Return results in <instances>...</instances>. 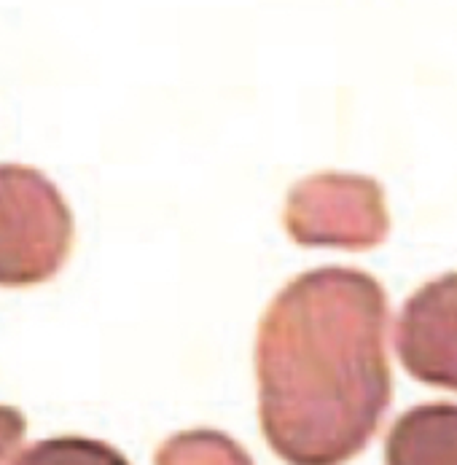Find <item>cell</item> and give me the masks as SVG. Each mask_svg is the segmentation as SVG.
Segmentation results:
<instances>
[{"label": "cell", "instance_id": "3", "mask_svg": "<svg viewBox=\"0 0 457 465\" xmlns=\"http://www.w3.org/2000/svg\"><path fill=\"white\" fill-rule=\"evenodd\" d=\"M385 197L374 178L321 173L296 183L285 204V229L299 245L366 251L388 234Z\"/></svg>", "mask_w": 457, "mask_h": 465}, {"label": "cell", "instance_id": "4", "mask_svg": "<svg viewBox=\"0 0 457 465\" xmlns=\"http://www.w3.org/2000/svg\"><path fill=\"white\" fill-rule=\"evenodd\" d=\"M395 350L414 380L457 391V272L425 282L406 299L395 326Z\"/></svg>", "mask_w": 457, "mask_h": 465}, {"label": "cell", "instance_id": "6", "mask_svg": "<svg viewBox=\"0 0 457 465\" xmlns=\"http://www.w3.org/2000/svg\"><path fill=\"white\" fill-rule=\"evenodd\" d=\"M16 463H124V458L84 439H57L22 452Z\"/></svg>", "mask_w": 457, "mask_h": 465}, {"label": "cell", "instance_id": "1", "mask_svg": "<svg viewBox=\"0 0 457 465\" xmlns=\"http://www.w3.org/2000/svg\"><path fill=\"white\" fill-rule=\"evenodd\" d=\"M388 299L358 269L323 266L291 280L256 339L259 420L277 458L353 460L391 406Z\"/></svg>", "mask_w": 457, "mask_h": 465}, {"label": "cell", "instance_id": "7", "mask_svg": "<svg viewBox=\"0 0 457 465\" xmlns=\"http://www.w3.org/2000/svg\"><path fill=\"white\" fill-rule=\"evenodd\" d=\"M27 420L19 409L14 406H0V463L14 455V450L25 439Z\"/></svg>", "mask_w": 457, "mask_h": 465}, {"label": "cell", "instance_id": "5", "mask_svg": "<svg viewBox=\"0 0 457 465\" xmlns=\"http://www.w3.org/2000/svg\"><path fill=\"white\" fill-rule=\"evenodd\" d=\"M385 458L392 465L457 463V406H417L392 425Z\"/></svg>", "mask_w": 457, "mask_h": 465}, {"label": "cell", "instance_id": "2", "mask_svg": "<svg viewBox=\"0 0 457 465\" xmlns=\"http://www.w3.org/2000/svg\"><path fill=\"white\" fill-rule=\"evenodd\" d=\"M75 218L35 167L0 164V288H33L65 266Z\"/></svg>", "mask_w": 457, "mask_h": 465}]
</instances>
